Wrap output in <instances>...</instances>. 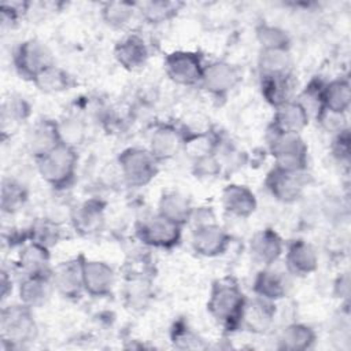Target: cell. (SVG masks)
Wrapping results in <instances>:
<instances>
[{
	"instance_id": "cell-40",
	"label": "cell",
	"mask_w": 351,
	"mask_h": 351,
	"mask_svg": "<svg viewBox=\"0 0 351 351\" xmlns=\"http://www.w3.org/2000/svg\"><path fill=\"white\" fill-rule=\"evenodd\" d=\"M333 154L340 160H348V156H350L348 130H344V132L336 134V140H335V144H333Z\"/></svg>"
},
{
	"instance_id": "cell-39",
	"label": "cell",
	"mask_w": 351,
	"mask_h": 351,
	"mask_svg": "<svg viewBox=\"0 0 351 351\" xmlns=\"http://www.w3.org/2000/svg\"><path fill=\"white\" fill-rule=\"evenodd\" d=\"M173 340L174 343H185L184 348H192V347H199V339L197 336L186 326H177V329H174V335H173Z\"/></svg>"
},
{
	"instance_id": "cell-27",
	"label": "cell",
	"mask_w": 351,
	"mask_h": 351,
	"mask_svg": "<svg viewBox=\"0 0 351 351\" xmlns=\"http://www.w3.org/2000/svg\"><path fill=\"white\" fill-rule=\"evenodd\" d=\"M292 78L291 73L278 75H262V95L274 107H278L291 99L292 93Z\"/></svg>"
},
{
	"instance_id": "cell-4",
	"label": "cell",
	"mask_w": 351,
	"mask_h": 351,
	"mask_svg": "<svg viewBox=\"0 0 351 351\" xmlns=\"http://www.w3.org/2000/svg\"><path fill=\"white\" fill-rule=\"evenodd\" d=\"M118 163L125 181L132 186H143L151 182L158 173L159 160L144 148H128L119 158Z\"/></svg>"
},
{
	"instance_id": "cell-38",
	"label": "cell",
	"mask_w": 351,
	"mask_h": 351,
	"mask_svg": "<svg viewBox=\"0 0 351 351\" xmlns=\"http://www.w3.org/2000/svg\"><path fill=\"white\" fill-rule=\"evenodd\" d=\"M193 171L197 177H214L221 171V163L214 155L203 154L196 158Z\"/></svg>"
},
{
	"instance_id": "cell-31",
	"label": "cell",
	"mask_w": 351,
	"mask_h": 351,
	"mask_svg": "<svg viewBox=\"0 0 351 351\" xmlns=\"http://www.w3.org/2000/svg\"><path fill=\"white\" fill-rule=\"evenodd\" d=\"M33 82L38 86L40 90L49 92V93L66 90L73 84L71 77L64 70H62L60 67H56L55 64H52V66L44 69L41 73H38L33 78Z\"/></svg>"
},
{
	"instance_id": "cell-8",
	"label": "cell",
	"mask_w": 351,
	"mask_h": 351,
	"mask_svg": "<svg viewBox=\"0 0 351 351\" xmlns=\"http://www.w3.org/2000/svg\"><path fill=\"white\" fill-rule=\"evenodd\" d=\"M181 225L158 214L147 221L137 230L138 239L151 247L171 248L181 239Z\"/></svg>"
},
{
	"instance_id": "cell-22",
	"label": "cell",
	"mask_w": 351,
	"mask_h": 351,
	"mask_svg": "<svg viewBox=\"0 0 351 351\" xmlns=\"http://www.w3.org/2000/svg\"><path fill=\"white\" fill-rule=\"evenodd\" d=\"M182 145V136L174 126H159L151 136L149 152L158 160H166L173 158Z\"/></svg>"
},
{
	"instance_id": "cell-2",
	"label": "cell",
	"mask_w": 351,
	"mask_h": 351,
	"mask_svg": "<svg viewBox=\"0 0 351 351\" xmlns=\"http://www.w3.org/2000/svg\"><path fill=\"white\" fill-rule=\"evenodd\" d=\"M37 169L43 180L53 188H67L75 176L77 154L71 145L60 143L37 158Z\"/></svg>"
},
{
	"instance_id": "cell-32",
	"label": "cell",
	"mask_w": 351,
	"mask_h": 351,
	"mask_svg": "<svg viewBox=\"0 0 351 351\" xmlns=\"http://www.w3.org/2000/svg\"><path fill=\"white\" fill-rule=\"evenodd\" d=\"M143 18L149 23H162L173 18L182 7L178 1H144L137 4Z\"/></svg>"
},
{
	"instance_id": "cell-13",
	"label": "cell",
	"mask_w": 351,
	"mask_h": 351,
	"mask_svg": "<svg viewBox=\"0 0 351 351\" xmlns=\"http://www.w3.org/2000/svg\"><path fill=\"white\" fill-rule=\"evenodd\" d=\"M276 308L271 300L256 298L254 300H245L240 325L245 326L250 332L265 333L273 324Z\"/></svg>"
},
{
	"instance_id": "cell-7",
	"label": "cell",
	"mask_w": 351,
	"mask_h": 351,
	"mask_svg": "<svg viewBox=\"0 0 351 351\" xmlns=\"http://www.w3.org/2000/svg\"><path fill=\"white\" fill-rule=\"evenodd\" d=\"M14 63L21 75L33 78L44 69L53 64L51 51L38 40H27L21 43L14 55Z\"/></svg>"
},
{
	"instance_id": "cell-11",
	"label": "cell",
	"mask_w": 351,
	"mask_h": 351,
	"mask_svg": "<svg viewBox=\"0 0 351 351\" xmlns=\"http://www.w3.org/2000/svg\"><path fill=\"white\" fill-rule=\"evenodd\" d=\"M229 234L217 223L196 225L192 233L193 250L203 256H217L226 251L229 247Z\"/></svg>"
},
{
	"instance_id": "cell-33",
	"label": "cell",
	"mask_w": 351,
	"mask_h": 351,
	"mask_svg": "<svg viewBox=\"0 0 351 351\" xmlns=\"http://www.w3.org/2000/svg\"><path fill=\"white\" fill-rule=\"evenodd\" d=\"M136 7V4L126 1H110L103 5L101 16L108 26L119 29L132 21Z\"/></svg>"
},
{
	"instance_id": "cell-23",
	"label": "cell",
	"mask_w": 351,
	"mask_h": 351,
	"mask_svg": "<svg viewBox=\"0 0 351 351\" xmlns=\"http://www.w3.org/2000/svg\"><path fill=\"white\" fill-rule=\"evenodd\" d=\"M322 108L346 114L351 101V89L347 78H336L322 86Z\"/></svg>"
},
{
	"instance_id": "cell-9",
	"label": "cell",
	"mask_w": 351,
	"mask_h": 351,
	"mask_svg": "<svg viewBox=\"0 0 351 351\" xmlns=\"http://www.w3.org/2000/svg\"><path fill=\"white\" fill-rule=\"evenodd\" d=\"M266 186L277 200L292 203L302 196L306 180L303 171H291L276 166L266 177Z\"/></svg>"
},
{
	"instance_id": "cell-36",
	"label": "cell",
	"mask_w": 351,
	"mask_h": 351,
	"mask_svg": "<svg viewBox=\"0 0 351 351\" xmlns=\"http://www.w3.org/2000/svg\"><path fill=\"white\" fill-rule=\"evenodd\" d=\"M317 119L319 121V123L322 125V128H324L326 132L339 134V133L347 130L346 114L329 111V110H326V108H321L319 112L317 114Z\"/></svg>"
},
{
	"instance_id": "cell-6",
	"label": "cell",
	"mask_w": 351,
	"mask_h": 351,
	"mask_svg": "<svg viewBox=\"0 0 351 351\" xmlns=\"http://www.w3.org/2000/svg\"><path fill=\"white\" fill-rule=\"evenodd\" d=\"M165 70L169 78L176 84L191 86L202 81L204 66L199 53L176 51L166 56Z\"/></svg>"
},
{
	"instance_id": "cell-29",
	"label": "cell",
	"mask_w": 351,
	"mask_h": 351,
	"mask_svg": "<svg viewBox=\"0 0 351 351\" xmlns=\"http://www.w3.org/2000/svg\"><path fill=\"white\" fill-rule=\"evenodd\" d=\"M315 341V332L303 324L288 325L280 336V348L284 350H307Z\"/></svg>"
},
{
	"instance_id": "cell-28",
	"label": "cell",
	"mask_w": 351,
	"mask_h": 351,
	"mask_svg": "<svg viewBox=\"0 0 351 351\" xmlns=\"http://www.w3.org/2000/svg\"><path fill=\"white\" fill-rule=\"evenodd\" d=\"M254 291L259 298L273 302L285 296L287 281L282 274L270 269H265L258 273L254 282Z\"/></svg>"
},
{
	"instance_id": "cell-17",
	"label": "cell",
	"mask_w": 351,
	"mask_h": 351,
	"mask_svg": "<svg viewBox=\"0 0 351 351\" xmlns=\"http://www.w3.org/2000/svg\"><path fill=\"white\" fill-rule=\"evenodd\" d=\"M276 115L271 128L282 133H300L308 123L307 110L295 100H289L276 107Z\"/></svg>"
},
{
	"instance_id": "cell-37",
	"label": "cell",
	"mask_w": 351,
	"mask_h": 351,
	"mask_svg": "<svg viewBox=\"0 0 351 351\" xmlns=\"http://www.w3.org/2000/svg\"><path fill=\"white\" fill-rule=\"evenodd\" d=\"M29 112V107L21 97H10L3 106V123L7 121L19 122L26 118Z\"/></svg>"
},
{
	"instance_id": "cell-14",
	"label": "cell",
	"mask_w": 351,
	"mask_h": 351,
	"mask_svg": "<svg viewBox=\"0 0 351 351\" xmlns=\"http://www.w3.org/2000/svg\"><path fill=\"white\" fill-rule=\"evenodd\" d=\"M53 287L67 298H75L84 289L81 259H71L59 263L51 274Z\"/></svg>"
},
{
	"instance_id": "cell-25",
	"label": "cell",
	"mask_w": 351,
	"mask_h": 351,
	"mask_svg": "<svg viewBox=\"0 0 351 351\" xmlns=\"http://www.w3.org/2000/svg\"><path fill=\"white\" fill-rule=\"evenodd\" d=\"M51 276H26L19 288L21 300L23 304L32 307L43 306L51 296L52 287Z\"/></svg>"
},
{
	"instance_id": "cell-3",
	"label": "cell",
	"mask_w": 351,
	"mask_h": 351,
	"mask_svg": "<svg viewBox=\"0 0 351 351\" xmlns=\"http://www.w3.org/2000/svg\"><path fill=\"white\" fill-rule=\"evenodd\" d=\"M269 148L277 167L291 171L306 170L307 145L298 133H282L271 128Z\"/></svg>"
},
{
	"instance_id": "cell-21",
	"label": "cell",
	"mask_w": 351,
	"mask_h": 351,
	"mask_svg": "<svg viewBox=\"0 0 351 351\" xmlns=\"http://www.w3.org/2000/svg\"><path fill=\"white\" fill-rule=\"evenodd\" d=\"M71 222L74 229L81 234H93L99 232L104 222L103 207L96 200L84 202L71 211Z\"/></svg>"
},
{
	"instance_id": "cell-15",
	"label": "cell",
	"mask_w": 351,
	"mask_h": 351,
	"mask_svg": "<svg viewBox=\"0 0 351 351\" xmlns=\"http://www.w3.org/2000/svg\"><path fill=\"white\" fill-rule=\"evenodd\" d=\"M284 244L281 237L271 229H265L254 234L250 243V252L255 262L270 266L282 254Z\"/></svg>"
},
{
	"instance_id": "cell-5",
	"label": "cell",
	"mask_w": 351,
	"mask_h": 351,
	"mask_svg": "<svg viewBox=\"0 0 351 351\" xmlns=\"http://www.w3.org/2000/svg\"><path fill=\"white\" fill-rule=\"evenodd\" d=\"M0 328L3 340L15 344L33 340L37 332L30 307L23 303L3 308Z\"/></svg>"
},
{
	"instance_id": "cell-19",
	"label": "cell",
	"mask_w": 351,
	"mask_h": 351,
	"mask_svg": "<svg viewBox=\"0 0 351 351\" xmlns=\"http://www.w3.org/2000/svg\"><path fill=\"white\" fill-rule=\"evenodd\" d=\"M287 267L292 274L307 276L318 266V255L311 244L303 240H296L287 250Z\"/></svg>"
},
{
	"instance_id": "cell-34",
	"label": "cell",
	"mask_w": 351,
	"mask_h": 351,
	"mask_svg": "<svg viewBox=\"0 0 351 351\" xmlns=\"http://www.w3.org/2000/svg\"><path fill=\"white\" fill-rule=\"evenodd\" d=\"M256 38L262 49H288L289 45L288 34L271 25H261L256 29Z\"/></svg>"
},
{
	"instance_id": "cell-1",
	"label": "cell",
	"mask_w": 351,
	"mask_h": 351,
	"mask_svg": "<svg viewBox=\"0 0 351 351\" xmlns=\"http://www.w3.org/2000/svg\"><path fill=\"white\" fill-rule=\"evenodd\" d=\"M245 296L237 282L230 278H222L214 282L207 310L213 318L228 329H236L240 325Z\"/></svg>"
},
{
	"instance_id": "cell-10",
	"label": "cell",
	"mask_w": 351,
	"mask_h": 351,
	"mask_svg": "<svg viewBox=\"0 0 351 351\" xmlns=\"http://www.w3.org/2000/svg\"><path fill=\"white\" fill-rule=\"evenodd\" d=\"M200 82L211 95L221 97L240 82V73L228 62H213L204 66Z\"/></svg>"
},
{
	"instance_id": "cell-26",
	"label": "cell",
	"mask_w": 351,
	"mask_h": 351,
	"mask_svg": "<svg viewBox=\"0 0 351 351\" xmlns=\"http://www.w3.org/2000/svg\"><path fill=\"white\" fill-rule=\"evenodd\" d=\"M158 214L182 226L192 218L193 208L191 206V202L184 195L177 192H169L160 197Z\"/></svg>"
},
{
	"instance_id": "cell-18",
	"label": "cell",
	"mask_w": 351,
	"mask_h": 351,
	"mask_svg": "<svg viewBox=\"0 0 351 351\" xmlns=\"http://www.w3.org/2000/svg\"><path fill=\"white\" fill-rule=\"evenodd\" d=\"M223 208L239 218L250 217L256 208V199L252 191L244 185L230 184L222 191Z\"/></svg>"
},
{
	"instance_id": "cell-16",
	"label": "cell",
	"mask_w": 351,
	"mask_h": 351,
	"mask_svg": "<svg viewBox=\"0 0 351 351\" xmlns=\"http://www.w3.org/2000/svg\"><path fill=\"white\" fill-rule=\"evenodd\" d=\"M26 143H27L30 152L37 159L63 141L60 137L59 126L52 121L44 119V121H40L38 123H36L29 130Z\"/></svg>"
},
{
	"instance_id": "cell-12",
	"label": "cell",
	"mask_w": 351,
	"mask_h": 351,
	"mask_svg": "<svg viewBox=\"0 0 351 351\" xmlns=\"http://www.w3.org/2000/svg\"><path fill=\"white\" fill-rule=\"evenodd\" d=\"M84 291L92 296H106L114 285L112 269L101 261L81 259Z\"/></svg>"
},
{
	"instance_id": "cell-35",
	"label": "cell",
	"mask_w": 351,
	"mask_h": 351,
	"mask_svg": "<svg viewBox=\"0 0 351 351\" xmlns=\"http://www.w3.org/2000/svg\"><path fill=\"white\" fill-rule=\"evenodd\" d=\"M25 200V192L19 184L14 181H4L1 188V207L3 211L12 213L18 210Z\"/></svg>"
},
{
	"instance_id": "cell-24",
	"label": "cell",
	"mask_w": 351,
	"mask_h": 351,
	"mask_svg": "<svg viewBox=\"0 0 351 351\" xmlns=\"http://www.w3.org/2000/svg\"><path fill=\"white\" fill-rule=\"evenodd\" d=\"M19 266L26 276H48L49 252L48 247L41 243L32 241L19 255Z\"/></svg>"
},
{
	"instance_id": "cell-20",
	"label": "cell",
	"mask_w": 351,
	"mask_h": 351,
	"mask_svg": "<svg viewBox=\"0 0 351 351\" xmlns=\"http://www.w3.org/2000/svg\"><path fill=\"white\" fill-rule=\"evenodd\" d=\"M114 55L122 67L136 70L145 64L148 59V48L143 38L133 34L125 37L117 44Z\"/></svg>"
},
{
	"instance_id": "cell-30",
	"label": "cell",
	"mask_w": 351,
	"mask_h": 351,
	"mask_svg": "<svg viewBox=\"0 0 351 351\" xmlns=\"http://www.w3.org/2000/svg\"><path fill=\"white\" fill-rule=\"evenodd\" d=\"M258 64L261 70V77L291 73L289 51L288 49H262Z\"/></svg>"
}]
</instances>
